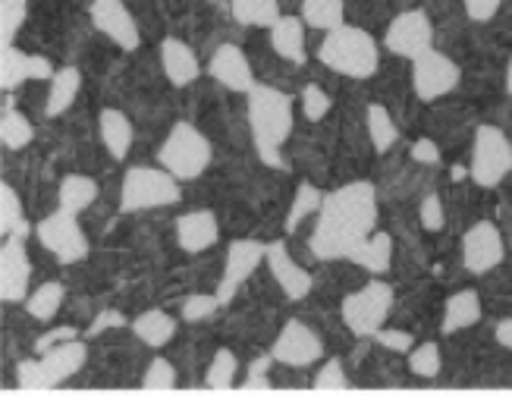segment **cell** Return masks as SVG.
<instances>
[{"mask_svg":"<svg viewBox=\"0 0 512 396\" xmlns=\"http://www.w3.org/2000/svg\"><path fill=\"white\" fill-rule=\"evenodd\" d=\"M377 230V192L371 183H346L324 195L308 249L321 261L349 258Z\"/></svg>","mask_w":512,"mask_h":396,"instance_id":"1","label":"cell"},{"mask_svg":"<svg viewBox=\"0 0 512 396\" xmlns=\"http://www.w3.org/2000/svg\"><path fill=\"white\" fill-rule=\"evenodd\" d=\"M249 126L258 148V158L267 167L283 170V154L289 132H293V101L274 85H255L249 92Z\"/></svg>","mask_w":512,"mask_h":396,"instance_id":"2","label":"cell"},{"mask_svg":"<svg viewBox=\"0 0 512 396\" xmlns=\"http://www.w3.org/2000/svg\"><path fill=\"white\" fill-rule=\"evenodd\" d=\"M318 57L333 73L349 76V79H368L377 73V63H381L377 41L365 29L346 26V22L324 35Z\"/></svg>","mask_w":512,"mask_h":396,"instance_id":"3","label":"cell"},{"mask_svg":"<svg viewBox=\"0 0 512 396\" xmlns=\"http://www.w3.org/2000/svg\"><path fill=\"white\" fill-rule=\"evenodd\" d=\"M183 198L180 180L164 167H132L120 186V211L139 214L154 208H170Z\"/></svg>","mask_w":512,"mask_h":396,"instance_id":"4","label":"cell"},{"mask_svg":"<svg viewBox=\"0 0 512 396\" xmlns=\"http://www.w3.org/2000/svg\"><path fill=\"white\" fill-rule=\"evenodd\" d=\"M158 161L180 183L195 180V176H202L211 164V142L192 123H176L167 132V139L158 151Z\"/></svg>","mask_w":512,"mask_h":396,"instance_id":"5","label":"cell"},{"mask_svg":"<svg viewBox=\"0 0 512 396\" xmlns=\"http://www.w3.org/2000/svg\"><path fill=\"white\" fill-rule=\"evenodd\" d=\"M390 308H393V286L384 280H371L343 299V324L359 340H371L387 324Z\"/></svg>","mask_w":512,"mask_h":396,"instance_id":"6","label":"cell"},{"mask_svg":"<svg viewBox=\"0 0 512 396\" xmlns=\"http://www.w3.org/2000/svg\"><path fill=\"white\" fill-rule=\"evenodd\" d=\"M512 170V145L506 132L497 126H478L475 145H472V180L481 189L500 186Z\"/></svg>","mask_w":512,"mask_h":396,"instance_id":"7","label":"cell"},{"mask_svg":"<svg viewBox=\"0 0 512 396\" xmlns=\"http://www.w3.org/2000/svg\"><path fill=\"white\" fill-rule=\"evenodd\" d=\"M35 236L60 264H79L88 255V236L79 224V214H70L63 208L38 220Z\"/></svg>","mask_w":512,"mask_h":396,"instance_id":"8","label":"cell"},{"mask_svg":"<svg viewBox=\"0 0 512 396\" xmlns=\"http://www.w3.org/2000/svg\"><path fill=\"white\" fill-rule=\"evenodd\" d=\"M459 66L437 48H428L412 60V88L421 101H437L459 85Z\"/></svg>","mask_w":512,"mask_h":396,"instance_id":"9","label":"cell"},{"mask_svg":"<svg viewBox=\"0 0 512 396\" xmlns=\"http://www.w3.org/2000/svg\"><path fill=\"white\" fill-rule=\"evenodd\" d=\"M387 51H393L396 57L415 60L418 54H425L428 48H434V26L431 16L425 10H406L399 13L384 35Z\"/></svg>","mask_w":512,"mask_h":396,"instance_id":"10","label":"cell"},{"mask_svg":"<svg viewBox=\"0 0 512 396\" xmlns=\"http://www.w3.org/2000/svg\"><path fill=\"white\" fill-rule=\"evenodd\" d=\"M29 283H32V261L22 236H4L0 246V299L16 305L29 299Z\"/></svg>","mask_w":512,"mask_h":396,"instance_id":"11","label":"cell"},{"mask_svg":"<svg viewBox=\"0 0 512 396\" xmlns=\"http://www.w3.org/2000/svg\"><path fill=\"white\" fill-rule=\"evenodd\" d=\"M506 258V242L494 220H478L462 236V264L469 274H487Z\"/></svg>","mask_w":512,"mask_h":396,"instance_id":"12","label":"cell"},{"mask_svg":"<svg viewBox=\"0 0 512 396\" xmlns=\"http://www.w3.org/2000/svg\"><path fill=\"white\" fill-rule=\"evenodd\" d=\"M271 356H274V362L289 365V368H308L318 359H324V343L308 324L286 321L271 346Z\"/></svg>","mask_w":512,"mask_h":396,"instance_id":"13","label":"cell"},{"mask_svg":"<svg viewBox=\"0 0 512 396\" xmlns=\"http://www.w3.org/2000/svg\"><path fill=\"white\" fill-rule=\"evenodd\" d=\"M261 261H267V246H264V242H258V239H233L230 249H227L224 277H220V286H217L220 302L227 305L239 293V286L258 271Z\"/></svg>","mask_w":512,"mask_h":396,"instance_id":"14","label":"cell"},{"mask_svg":"<svg viewBox=\"0 0 512 396\" xmlns=\"http://www.w3.org/2000/svg\"><path fill=\"white\" fill-rule=\"evenodd\" d=\"M208 73L217 85H224L227 92H239V95H249L258 85L249 57L242 54V48H236V44H220V48L211 54Z\"/></svg>","mask_w":512,"mask_h":396,"instance_id":"15","label":"cell"},{"mask_svg":"<svg viewBox=\"0 0 512 396\" xmlns=\"http://www.w3.org/2000/svg\"><path fill=\"white\" fill-rule=\"evenodd\" d=\"M92 22H95V29L104 32L110 41L117 44V48L123 51H136L139 48V26H136V19H132V13L126 10L123 0H95L92 4Z\"/></svg>","mask_w":512,"mask_h":396,"instance_id":"16","label":"cell"},{"mask_svg":"<svg viewBox=\"0 0 512 396\" xmlns=\"http://www.w3.org/2000/svg\"><path fill=\"white\" fill-rule=\"evenodd\" d=\"M267 268H271V274H274V280H277V286L283 290L286 299L299 302L311 293V274L302 268V264H296L293 258H289L283 242H271V246H267Z\"/></svg>","mask_w":512,"mask_h":396,"instance_id":"17","label":"cell"},{"mask_svg":"<svg viewBox=\"0 0 512 396\" xmlns=\"http://www.w3.org/2000/svg\"><path fill=\"white\" fill-rule=\"evenodd\" d=\"M217 236H220L217 217L208 208L186 211V214H180V220H176V239H180V249L189 255L208 252L217 242Z\"/></svg>","mask_w":512,"mask_h":396,"instance_id":"18","label":"cell"},{"mask_svg":"<svg viewBox=\"0 0 512 396\" xmlns=\"http://www.w3.org/2000/svg\"><path fill=\"white\" fill-rule=\"evenodd\" d=\"M38 359L44 365V374H48L51 387H60L63 381L76 378L82 371V365L88 359V346L76 337V340H66V343H57L51 349L38 352Z\"/></svg>","mask_w":512,"mask_h":396,"instance_id":"19","label":"cell"},{"mask_svg":"<svg viewBox=\"0 0 512 396\" xmlns=\"http://www.w3.org/2000/svg\"><path fill=\"white\" fill-rule=\"evenodd\" d=\"M161 70L176 88H186V85H192L198 79L202 66H198V57H195V51L189 48L186 41L164 38L161 41Z\"/></svg>","mask_w":512,"mask_h":396,"instance_id":"20","label":"cell"},{"mask_svg":"<svg viewBox=\"0 0 512 396\" xmlns=\"http://www.w3.org/2000/svg\"><path fill=\"white\" fill-rule=\"evenodd\" d=\"M271 48L286 63L302 66L305 63V19H299V16H280L271 26Z\"/></svg>","mask_w":512,"mask_h":396,"instance_id":"21","label":"cell"},{"mask_svg":"<svg viewBox=\"0 0 512 396\" xmlns=\"http://www.w3.org/2000/svg\"><path fill=\"white\" fill-rule=\"evenodd\" d=\"M98 129H101V142L110 151V158L123 161L129 154V148H132V136H136L132 120L117 107H104L101 117H98Z\"/></svg>","mask_w":512,"mask_h":396,"instance_id":"22","label":"cell"},{"mask_svg":"<svg viewBox=\"0 0 512 396\" xmlns=\"http://www.w3.org/2000/svg\"><path fill=\"white\" fill-rule=\"evenodd\" d=\"M484 315V305H481V296L475 290H459L447 299L443 305V321H440V330L443 334H456V330H465V327H475Z\"/></svg>","mask_w":512,"mask_h":396,"instance_id":"23","label":"cell"},{"mask_svg":"<svg viewBox=\"0 0 512 396\" xmlns=\"http://www.w3.org/2000/svg\"><path fill=\"white\" fill-rule=\"evenodd\" d=\"M349 261H352V264H359V268H365V271L374 274V277L387 274V271H390V261H393V239H390V233L374 230V233L362 242V246L349 255Z\"/></svg>","mask_w":512,"mask_h":396,"instance_id":"24","label":"cell"},{"mask_svg":"<svg viewBox=\"0 0 512 396\" xmlns=\"http://www.w3.org/2000/svg\"><path fill=\"white\" fill-rule=\"evenodd\" d=\"M95 198H98V183L92 176L70 173V176H63L57 186V208L70 211V214H82L85 208H92Z\"/></svg>","mask_w":512,"mask_h":396,"instance_id":"25","label":"cell"},{"mask_svg":"<svg viewBox=\"0 0 512 396\" xmlns=\"http://www.w3.org/2000/svg\"><path fill=\"white\" fill-rule=\"evenodd\" d=\"M132 334H136L145 346L161 349L176 337V318L167 315L164 308H148L136 321H132Z\"/></svg>","mask_w":512,"mask_h":396,"instance_id":"26","label":"cell"},{"mask_svg":"<svg viewBox=\"0 0 512 396\" xmlns=\"http://www.w3.org/2000/svg\"><path fill=\"white\" fill-rule=\"evenodd\" d=\"M79 88H82V73L76 70V66H63V70H57L54 79H51L48 104H44V110H48V117L66 114V110H70V107L76 104Z\"/></svg>","mask_w":512,"mask_h":396,"instance_id":"27","label":"cell"},{"mask_svg":"<svg viewBox=\"0 0 512 396\" xmlns=\"http://www.w3.org/2000/svg\"><path fill=\"white\" fill-rule=\"evenodd\" d=\"M32 139H35L32 120L22 114V110H16L7 98L4 107H0V142H4L7 151H19V148H26Z\"/></svg>","mask_w":512,"mask_h":396,"instance_id":"28","label":"cell"},{"mask_svg":"<svg viewBox=\"0 0 512 396\" xmlns=\"http://www.w3.org/2000/svg\"><path fill=\"white\" fill-rule=\"evenodd\" d=\"M230 13L239 26H255V29H271L283 16L280 0H233Z\"/></svg>","mask_w":512,"mask_h":396,"instance_id":"29","label":"cell"},{"mask_svg":"<svg viewBox=\"0 0 512 396\" xmlns=\"http://www.w3.org/2000/svg\"><path fill=\"white\" fill-rule=\"evenodd\" d=\"M32 79V54L19 51V48H0V88L10 95L22 82Z\"/></svg>","mask_w":512,"mask_h":396,"instance_id":"30","label":"cell"},{"mask_svg":"<svg viewBox=\"0 0 512 396\" xmlns=\"http://www.w3.org/2000/svg\"><path fill=\"white\" fill-rule=\"evenodd\" d=\"M63 296H66V290H63V283H60V280L41 283L35 293H29V299H26V312H29L35 321L48 324V321H54V315L60 312Z\"/></svg>","mask_w":512,"mask_h":396,"instance_id":"31","label":"cell"},{"mask_svg":"<svg viewBox=\"0 0 512 396\" xmlns=\"http://www.w3.org/2000/svg\"><path fill=\"white\" fill-rule=\"evenodd\" d=\"M321 205H324V192L318 186H311V183H299V192L293 198V208H289L286 224H283L286 233H296L308 217H318Z\"/></svg>","mask_w":512,"mask_h":396,"instance_id":"32","label":"cell"},{"mask_svg":"<svg viewBox=\"0 0 512 396\" xmlns=\"http://www.w3.org/2000/svg\"><path fill=\"white\" fill-rule=\"evenodd\" d=\"M368 139H371V145H374V151H390L393 148V142L399 139V129H396V123H393V117H390V110L384 107V104H368Z\"/></svg>","mask_w":512,"mask_h":396,"instance_id":"33","label":"cell"},{"mask_svg":"<svg viewBox=\"0 0 512 396\" xmlns=\"http://www.w3.org/2000/svg\"><path fill=\"white\" fill-rule=\"evenodd\" d=\"M343 0H302V19L305 26L330 32L343 26Z\"/></svg>","mask_w":512,"mask_h":396,"instance_id":"34","label":"cell"},{"mask_svg":"<svg viewBox=\"0 0 512 396\" xmlns=\"http://www.w3.org/2000/svg\"><path fill=\"white\" fill-rule=\"evenodd\" d=\"M236 371H239V359L233 356L230 349H217L214 359L205 371V387L217 390V393H227L236 387Z\"/></svg>","mask_w":512,"mask_h":396,"instance_id":"35","label":"cell"},{"mask_svg":"<svg viewBox=\"0 0 512 396\" xmlns=\"http://www.w3.org/2000/svg\"><path fill=\"white\" fill-rule=\"evenodd\" d=\"M26 224V211H22V198L10 183H0V236H13Z\"/></svg>","mask_w":512,"mask_h":396,"instance_id":"36","label":"cell"},{"mask_svg":"<svg viewBox=\"0 0 512 396\" xmlns=\"http://www.w3.org/2000/svg\"><path fill=\"white\" fill-rule=\"evenodd\" d=\"M29 13V0H0V44L10 48Z\"/></svg>","mask_w":512,"mask_h":396,"instance_id":"37","label":"cell"},{"mask_svg":"<svg viewBox=\"0 0 512 396\" xmlns=\"http://www.w3.org/2000/svg\"><path fill=\"white\" fill-rule=\"evenodd\" d=\"M142 390L145 393H170L176 390V368L167 359H151L148 371L142 374Z\"/></svg>","mask_w":512,"mask_h":396,"instance_id":"38","label":"cell"},{"mask_svg":"<svg viewBox=\"0 0 512 396\" xmlns=\"http://www.w3.org/2000/svg\"><path fill=\"white\" fill-rule=\"evenodd\" d=\"M409 368H412V374H418V378H437L440 374V346L434 340L412 346Z\"/></svg>","mask_w":512,"mask_h":396,"instance_id":"39","label":"cell"},{"mask_svg":"<svg viewBox=\"0 0 512 396\" xmlns=\"http://www.w3.org/2000/svg\"><path fill=\"white\" fill-rule=\"evenodd\" d=\"M16 384H19V390H26V393L54 390L51 381H48V374H44L41 359H22V362L16 365Z\"/></svg>","mask_w":512,"mask_h":396,"instance_id":"40","label":"cell"},{"mask_svg":"<svg viewBox=\"0 0 512 396\" xmlns=\"http://www.w3.org/2000/svg\"><path fill=\"white\" fill-rule=\"evenodd\" d=\"M318 393H346L349 390V378L343 371V362L340 359H327L321 365V371L315 374V381H311Z\"/></svg>","mask_w":512,"mask_h":396,"instance_id":"41","label":"cell"},{"mask_svg":"<svg viewBox=\"0 0 512 396\" xmlns=\"http://www.w3.org/2000/svg\"><path fill=\"white\" fill-rule=\"evenodd\" d=\"M330 107H333V101H330V95L324 92L321 85H305V92H302V110H305V117L311 123L324 120L330 114Z\"/></svg>","mask_w":512,"mask_h":396,"instance_id":"42","label":"cell"},{"mask_svg":"<svg viewBox=\"0 0 512 396\" xmlns=\"http://www.w3.org/2000/svg\"><path fill=\"white\" fill-rule=\"evenodd\" d=\"M274 356H258L252 365H249V374H246V381L239 384L242 393H271L274 384L267 381V368H271Z\"/></svg>","mask_w":512,"mask_h":396,"instance_id":"43","label":"cell"},{"mask_svg":"<svg viewBox=\"0 0 512 396\" xmlns=\"http://www.w3.org/2000/svg\"><path fill=\"white\" fill-rule=\"evenodd\" d=\"M220 305H224V302H220V296L195 293V296H189V299L183 302V321H189V324L205 321V318H211V315L217 312Z\"/></svg>","mask_w":512,"mask_h":396,"instance_id":"44","label":"cell"},{"mask_svg":"<svg viewBox=\"0 0 512 396\" xmlns=\"http://www.w3.org/2000/svg\"><path fill=\"white\" fill-rule=\"evenodd\" d=\"M418 220H421V227H425L428 233L443 230V224H447V214H443L440 195H425V202L418 205Z\"/></svg>","mask_w":512,"mask_h":396,"instance_id":"45","label":"cell"},{"mask_svg":"<svg viewBox=\"0 0 512 396\" xmlns=\"http://www.w3.org/2000/svg\"><path fill=\"white\" fill-rule=\"evenodd\" d=\"M371 340H377V343H381L384 349H390V352H406V356H409L412 346H415L409 330H396V327H381Z\"/></svg>","mask_w":512,"mask_h":396,"instance_id":"46","label":"cell"},{"mask_svg":"<svg viewBox=\"0 0 512 396\" xmlns=\"http://www.w3.org/2000/svg\"><path fill=\"white\" fill-rule=\"evenodd\" d=\"M117 327H126L123 312H117V308H101L98 318L92 321V327H88V337H101L104 330H117Z\"/></svg>","mask_w":512,"mask_h":396,"instance_id":"47","label":"cell"},{"mask_svg":"<svg viewBox=\"0 0 512 396\" xmlns=\"http://www.w3.org/2000/svg\"><path fill=\"white\" fill-rule=\"evenodd\" d=\"M462 4H465V13H469L472 22H487L500 13L503 0H462Z\"/></svg>","mask_w":512,"mask_h":396,"instance_id":"48","label":"cell"},{"mask_svg":"<svg viewBox=\"0 0 512 396\" xmlns=\"http://www.w3.org/2000/svg\"><path fill=\"white\" fill-rule=\"evenodd\" d=\"M79 337V330L76 327H54L51 334H41L35 340V352H44V349H51L57 343H66V340H76Z\"/></svg>","mask_w":512,"mask_h":396,"instance_id":"49","label":"cell"},{"mask_svg":"<svg viewBox=\"0 0 512 396\" xmlns=\"http://www.w3.org/2000/svg\"><path fill=\"white\" fill-rule=\"evenodd\" d=\"M412 158H415L418 164H437V161H440V151H437V145H434L431 139H418V142L412 145Z\"/></svg>","mask_w":512,"mask_h":396,"instance_id":"50","label":"cell"},{"mask_svg":"<svg viewBox=\"0 0 512 396\" xmlns=\"http://www.w3.org/2000/svg\"><path fill=\"white\" fill-rule=\"evenodd\" d=\"M494 340L506 349H512V318H503L497 327H494Z\"/></svg>","mask_w":512,"mask_h":396,"instance_id":"51","label":"cell"},{"mask_svg":"<svg viewBox=\"0 0 512 396\" xmlns=\"http://www.w3.org/2000/svg\"><path fill=\"white\" fill-rule=\"evenodd\" d=\"M506 88H509V95H512V57H509V66H506Z\"/></svg>","mask_w":512,"mask_h":396,"instance_id":"52","label":"cell"},{"mask_svg":"<svg viewBox=\"0 0 512 396\" xmlns=\"http://www.w3.org/2000/svg\"><path fill=\"white\" fill-rule=\"evenodd\" d=\"M211 4H214V0H211Z\"/></svg>","mask_w":512,"mask_h":396,"instance_id":"53","label":"cell"}]
</instances>
